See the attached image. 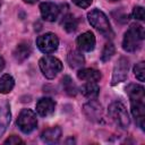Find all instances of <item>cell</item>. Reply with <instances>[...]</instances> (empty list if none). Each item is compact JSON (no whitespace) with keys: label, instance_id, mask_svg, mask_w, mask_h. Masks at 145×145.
<instances>
[{"label":"cell","instance_id":"6da1fadb","mask_svg":"<svg viewBox=\"0 0 145 145\" xmlns=\"http://www.w3.org/2000/svg\"><path fill=\"white\" fill-rule=\"evenodd\" d=\"M144 28L139 24H131L126 31L122 40V48L127 52H134L139 49L142 41L144 40Z\"/></svg>","mask_w":145,"mask_h":145},{"label":"cell","instance_id":"7a4b0ae2","mask_svg":"<svg viewBox=\"0 0 145 145\" xmlns=\"http://www.w3.org/2000/svg\"><path fill=\"white\" fill-rule=\"evenodd\" d=\"M89 24L105 37H112L113 32L106 15L100 9H93L87 14Z\"/></svg>","mask_w":145,"mask_h":145},{"label":"cell","instance_id":"3957f363","mask_svg":"<svg viewBox=\"0 0 145 145\" xmlns=\"http://www.w3.org/2000/svg\"><path fill=\"white\" fill-rule=\"evenodd\" d=\"M108 112L110 118L114 121L117 126H119L122 129H127L130 126V118L127 112L126 106L121 102H112L109 108Z\"/></svg>","mask_w":145,"mask_h":145},{"label":"cell","instance_id":"277c9868","mask_svg":"<svg viewBox=\"0 0 145 145\" xmlns=\"http://www.w3.org/2000/svg\"><path fill=\"white\" fill-rule=\"evenodd\" d=\"M39 66H40L42 74L48 79L54 78L62 70V62L58 58L52 57V56L42 57L39 61Z\"/></svg>","mask_w":145,"mask_h":145},{"label":"cell","instance_id":"5b68a950","mask_svg":"<svg viewBox=\"0 0 145 145\" xmlns=\"http://www.w3.org/2000/svg\"><path fill=\"white\" fill-rule=\"evenodd\" d=\"M16 123L24 134L32 133L37 126V119L35 112L31 109H23L18 114Z\"/></svg>","mask_w":145,"mask_h":145},{"label":"cell","instance_id":"8992f818","mask_svg":"<svg viewBox=\"0 0 145 145\" xmlns=\"http://www.w3.org/2000/svg\"><path fill=\"white\" fill-rule=\"evenodd\" d=\"M36 45L41 52L45 54L53 53L59 46V39L53 33H45L36 39Z\"/></svg>","mask_w":145,"mask_h":145},{"label":"cell","instance_id":"52a82bcc","mask_svg":"<svg viewBox=\"0 0 145 145\" xmlns=\"http://www.w3.org/2000/svg\"><path fill=\"white\" fill-rule=\"evenodd\" d=\"M128 69H129V61L127 58L125 57H120L113 68V72H112V79H111V84L112 85H117L121 82H125L128 77Z\"/></svg>","mask_w":145,"mask_h":145},{"label":"cell","instance_id":"ba28073f","mask_svg":"<svg viewBox=\"0 0 145 145\" xmlns=\"http://www.w3.org/2000/svg\"><path fill=\"white\" fill-rule=\"evenodd\" d=\"M83 111L85 113V116L94 121V122H100L102 121V118H103V110H102V105L95 101L94 99L91 100L89 102H87L86 104H84L83 106Z\"/></svg>","mask_w":145,"mask_h":145},{"label":"cell","instance_id":"9c48e42d","mask_svg":"<svg viewBox=\"0 0 145 145\" xmlns=\"http://www.w3.org/2000/svg\"><path fill=\"white\" fill-rule=\"evenodd\" d=\"M41 16L46 22H54L60 12L59 7L53 2H42L40 5Z\"/></svg>","mask_w":145,"mask_h":145},{"label":"cell","instance_id":"30bf717a","mask_svg":"<svg viewBox=\"0 0 145 145\" xmlns=\"http://www.w3.org/2000/svg\"><path fill=\"white\" fill-rule=\"evenodd\" d=\"M131 113L136 120V123L144 130L145 122V101H130Z\"/></svg>","mask_w":145,"mask_h":145},{"label":"cell","instance_id":"8fae6325","mask_svg":"<svg viewBox=\"0 0 145 145\" xmlns=\"http://www.w3.org/2000/svg\"><path fill=\"white\" fill-rule=\"evenodd\" d=\"M56 102L51 97H42L36 103V112L42 117H49L54 112Z\"/></svg>","mask_w":145,"mask_h":145},{"label":"cell","instance_id":"7c38bea8","mask_svg":"<svg viewBox=\"0 0 145 145\" xmlns=\"http://www.w3.org/2000/svg\"><path fill=\"white\" fill-rule=\"evenodd\" d=\"M76 43L80 50L89 52L95 48V36L92 32H85L77 37Z\"/></svg>","mask_w":145,"mask_h":145},{"label":"cell","instance_id":"4fadbf2b","mask_svg":"<svg viewBox=\"0 0 145 145\" xmlns=\"http://www.w3.org/2000/svg\"><path fill=\"white\" fill-rule=\"evenodd\" d=\"M11 119V113H10V106L7 101H2L0 103V137L5 134L7 130Z\"/></svg>","mask_w":145,"mask_h":145},{"label":"cell","instance_id":"5bb4252c","mask_svg":"<svg viewBox=\"0 0 145 145\" xmlns=\"http://www.w3.org/2000/svg\"><path fill=\"white\" fill-rule=\"evenodd\" d=\"M31 52H32V49H31L29 44H28L27 42H22V43H19V44L15 48L12 54H14L15 60H16L18 63H20V62L25 61V60L29 57Z\"/></svg>","mask_w":145,"mask_h":145},{"label":"cell","instance_id":"9a60e30c","mask_svg":"<svg viewBox=\"0 0 145 145\" xmlns=\"http://www.w3.org/2000/svg\"><path fill=\"white\" fill-rule=\"evenodd\" d=\"M126 92L130 101H145V91L139 84H129L126 87Z\"/></svg>","mask_w":145,"mask_h":145},{"label":"cell","instance_id":"2e32d148","mask_svg":"<svg viewBox=\"0 0 145 145\" xmlns=\"http://www.w3.org/2000/svg\"><path fill=\"white\" fill-rule=\"evenodd\" d=\"M61 137V129L59 127H52L45 129L41 134V139L46 144H56Z\"/></svg>","mask_w":145,"mask_h":145},{"label":"cell","instance_id":"e0dca14e","mask_svg":"<svg viewBox=\"0 0 145 145\" xmlns=\"http://www.w3.org/2000/svg\"><path fill=\"white\" fill-rule=\"evenodd\" d=\"M77 77L82 80H86V82H99L102 77L101 72L96 69H92V68H84V69H79L77 71Z\"/></svg>","mask_w":145,"mask_h":145},{"label":"cell","instance_id":"ac0fdd59","mask_svg":"<svg viewBox=\"0 0 145 145\" xmlns=\"http://www.w3.org/2000/svg\"><path fill=\"white\" fill-rule=\"evenodd\" d=\"M80 92L82 94L87 97V99H96L99 93H100V87L99 85L96 84V82H87L86 84H84L80 88Z\"/></svg>","mask_w":145,"mask_h":145},{"label":"cell","instance_id":"d6986e66","mask_svg":"<svg viewBox=\"0 0 145 145\" xmlns=\"http://www.w3.org/2000/svg\"><path fill=\"white\" fill-rule=\"evenodd\" d=\"M67 60H68V63H69V66L71 68H79V67H82L85 63L84 56L82 54V52H79L77 50L70 51L68 53Z\"/></svg>","mask_w":145,"mask_h":145},{"label":"cell","instance_id":"ffe728a7","mask_svg":"<svg viewBox=\"0 0 145 145\" xmlns=\"http://www.w3.org/2000/svg\"><path fill=\"white\" fill-rule=\"evenodd\" d=\"M14 86H15V80L11 75L5 74L0 77V93L1 94H7L11 92Z\"/></svg>","mask_w":145,"mask_h":145},{"label":"cell","instance_id":"44dd1931","mask_svg":"<svg viewBox=\"0 0 145 145\" xmlns=\"http://www.w3.org/2000/svg\"><path fill=\"white\" fill-rule=\"evenodd\" d=\"M61 85H62L63 91H65L69 96H75V95L77 94V86H76V84L72 82V79H71L68 75H66V76L62 77V79H61Z\"/></svg>","mask_w":145,"mask_h":145},{"label":"cell","instance_id":"7402d4cb","mask_svg":"<svg viewBox=\"0 0 145 145\" xmlns=\"http://www.w3.org/2000/svg\"><path fill=\"white\" fill-rule=\"evenodd\" d=\"M62 26L63 28L66 29V32L68 33H72L77 29V26H78V23H77V19L72 16V15H66L62 19Z\"/></svg>","mask_w":145,"mask_h":145},{"label":"cell","instance_id":"603a6c76","mask_svg":"<svg viewBox=\"0 0 145 145\" xmlns=\"http://www.w3.org/2000/svg\"><path fill=\"white\" fill-rule=\"evenodd\" d=\"M114 52H116V49H114V45L111 43V42H109V43H106L105 45H104V48H103V50H102V54H101V60L103 61V62H106V61H109L111 58H112V56L114 54Z\"/></svg>","mask_w":145,"mask_h":145},{"label":"cell","instance_id":"cb8c5ba5","mask_svg":"<svg viewBox=\"0 0 145 145\" xmlns=\"http://www.w3.org/2000/svg\"><path fill=\"white\" fill-rule=\"evenodd\" d=\"M134 74L136 78L139 82H144V76H145V70H144V61H140L135 65L134 67Z\"/></svg>","mask_w":145,"mask_h":145},{"label":"cell","instance_id":"d4e9b609","mask_svg":"<svg viewBox=\"0 0 145 145\" xmlns=\"http://www.w3.org/2000/svg\"><path fill=\"white\" fill-rule=\"evenodd\" d=\"M133 16L134 18L138 19V20H144L145 19V12H144V8L140 6H137L133 9Z\"/></svg>","mask_w":145,"mask_h":145},{"label":"cell","instance_id":"484cf974","mask_svg":"<svg viewBox=\"0 0 145 145\" xmlns=\"http://www.w3.org/2000/svg\"><path fill=\"white\" fill-rule=\"evenodd\" d=\"M5 144H9V145H14V144H24V140L20 139L18 136L12 135V136H10L9 138H7V139L5 140Z\"/></svg>","mask_w":145,"mask_h":145},{"label":"cell","instance_id":"4316f807","mask_svg":"<svg viewBox=\"0 0 145 145\" xmlns=\"http://www.w3.org/2000/svg\"><path fill=\"white\" fill-rule=\"evenodd\" d=\"M92 1L93 0H72V2L76 6H78L79 8H87V7H89Z\"/></svg>","mask_w":145,"mask_h":145},{"label":"cell","instance_id":"83f0119b","mask_svg":"<svg viewBox=\"0 0 145 145\" xmlns=\"http://www.w3.org/2000/svg\"><path fill=\"white\" fill-rule=\"evenodd\" d=\"M3 68H5V60H3V58L0 56V71H1Z\"/></svg>","mask_w":145,"mask_h":145},{"label":"cell","instance_id":"f1b7e54d","mask_svg":"<svg viewBox=\"0 0 145 145\" xmlns=\"http://www.w3.org/2000/svg\"><path fill=\"white\" fill-rule=\"evenodd\" d=\"M26 3H31V5H33V3H36L39 0H24Z\"/></svg>","mask_w":145,"mask_h":145},{"label":"cell","instance_id":"f546056e","mask_svg":"<svg viewBox=\"0 0 145 145\" xmlns=\"http://www.w3.org/2000/svg\"><path fill=\"white\" fill-rule=\"evenodd\" d=\"M110 1H117V0H110Z\"/></svg>","mask_w":145,"mask_h":145},{"label":"cell","instance_id":"4dcf8cb0","mask_svg":"<svg viewBox=\"0 0 145 145\" xmlns=\"http://www.w3.org/2000/svg\"><path fill=\"white\" fill-rule=\"evenodd\" d=\"M0 3H1V0H0Z\"/></svg>","mask_w":145,"mask_h":145}]
</instances>
